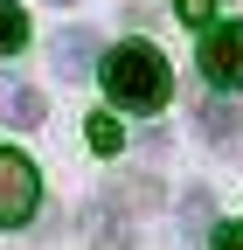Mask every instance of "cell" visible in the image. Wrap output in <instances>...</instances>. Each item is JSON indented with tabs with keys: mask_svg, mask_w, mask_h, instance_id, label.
I'll return each instance as SVG.
<instances>
[{
	"mask_svg": "<svg viewBox=\"0 0 243 250\" xmlns=\"http://www.w3.org/2000/svg\"><path fill=\"white\" fill-rule=\"evenodd\" d=\"M98 77H104V90H111L118 111H160L167 90H174V70H167V56H160L153 42H118V49H104Z\"/></svg>",
	"mask_w": 243,
	"mask_h": 250,
	"instance_id": "1",
	"label": "cell"
},
{
	"mask_svg": "<svg viewBox=\"0 0 243 250\" xmlns=\"http://www.w3.org/2000/svg\"><path fill=\"white\" fill-rule=\"evenodd\" d=\"M35 202H42V181H35V167H28V153L0 146V223L21 229L28 215H35Z\"/></svg>",
	"mask_w": 243,
	"mask_h": 250,
	"instance_id": "2",
	"label": "cell"
},
{
	"mask_svg": "<svg viewBox=\"0 0 243 250\" xmlns=\"http://www.w3.org/2000/svg\"><path fill=\"white\" fill-rule=\"evenodd\" d=\"M202 77L216 83V90H236V83H243V21L202 35Z\"/></svg>",
	"mask_w": 243,
	"mask_h": 250,
	"instance_id": "3",
	"label": "cell"
},
{
	"mask_svg": "<svg viewBox=\"0 0 243 250\" xmlns=\"http://www.w3.org/2000/svg\"><path fill=\"white\" fill-rule=\"evenodd\" d=\"M90 62H104L98 35H90V28H63V35H56V77L77 83V77H90Z\"/></svg>",
	"mask_w": 243,
	"mask_h": 250,
	"instance_id": "4",
	"label": "cell"
},
{
	"mask_svg": "<svg viewBox=\"0 0 243 250\" xmlns=\"http://www.w3.org/2000/svg\"><path fill=\"white\" fill-rule=\"evenodd\" d=\"M0 118H14V125H42L49 104H42L35 83H0Z\"/></svg>",
	"mask_w": 243,
	"mask_h": 250,
	"instance_id": "5",
	"label": "cell"
},
{
	"mask_svg": "<svg viewBox=\"0 0 243 250\" xmlns=\"http://www.w3.org/2000/svg\"><path fill=\"white\" fill-rule=\"evenodd\" d=\"M202 139H216V146L243 139V111H236L229 98H208V104H202Z\"/></svg>",
	"mask_w": 243,
	"mask_h": 250,
	"instance_id": "6",
	"label": "cell"
},
{
	"mask_svg": "<svg viewBox=\"0 0 243 250\" xmlns=\"http://www.w3.org/2000/svg\"><path fill=\"white\" fill-rule=\"evenodd\" d=\"M21 49H28V14L14 0H0V56H21Z\"/></svg>",
	"mask_w": 243,
	"mask_h": 250,
	"instance_id": "7",
	"label": "cell"
},
{
	"mask_svg": "<svg viewBox=\"0 0 243 250\" xmlns=\"http://www.w3.org/2000/svg\"><path fill=\"white\" fill-rule=\"evenodd\" d=\"M181 229H188L195 243L216 236V229H208V188H188V195H181Z\"/></svg>",
	"mask_w": 243,
	"mask_h": 250,
	"instance_id": "8",
	"label": "cell"
},
{
	"mask_svg": "<svg viewBox=\"0 0 243 250\" xmlns=\"http://www.w3.org/2000/svg\"><path fill=\"white\" fill-rule=\"evenodd\" d=\"M90 153H118V118H111V111L90 118Z\"/></svg>",
	"mask_w": 243,
	"mask_h": 250,
	"instance_id": "9",
	"label": "cell"
},
{
	"mask_svg": "<svg viewBox=\"0 0 243 250\" xmlns=\"http://www.w3.org/2000/svg\"><path fill=\"white\" fill-rule=\"evenodd\" d=\"M174 14H181V21H195V28H202L208 14H216V0H174Z\"/></svg>",
	"mask_w": 243,
	"mask_h": 250,
	"instance_id": "10",
	"label": "cell"
},
{
	"mask_svg": "<svg viewBox=\"0 0 243 250\" xmlns=\"http://www.w3.org/2000/svg\"><path fill=\"white\" fill-rule=\"evenodd\" d=\"M208 250H243V229H236V223H223L216 236H208Z\"/></svg>",
	"mask_w": 243,
	"mask_h": 250,
	"instance_id": "11",
	"label": "cell"
}]
</instances>
